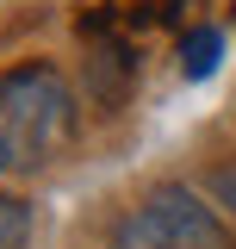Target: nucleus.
I'll return each instance as SVG.
<instances>
[{
    "label": "nucleus",
    "mask_w": 236,
    "mask_h": 249,
    "mask_svg": "<svg viewBox=\"0 0 236 249\" xmlns=\"http://www.w3.org/2000/svg\"><path fill=\"white\" fill-rule=\"evenodd\" d=\"M112 243L118 249H236V237L199 187L162 181L112 224Z\"/></svg>",
    "instance_id": "f03ea898"
},
{
    "label": "nucleus",
    "mask_w": 236,
    "mask_h": 249,
    "mask_svg": "<svg viewBox=\"0 0 236 249\" xmlns=\"http://www.w3.org/2000/svg\"><path fill=\"white\" fill-rule=\"evenodd\" d=\"M211 193L236 212V162H218V168H211Z\"/></svg>",
    "instance_id": "39448f33"
},
{
    "label": "nucleus",
    "mask_w": 236,
    "mask_h": 249,
    "mask_svg": "<svg viewBox=\"0 0 236 249\" xmlns=\"http://www.w3.org/2000/svg\"><path fill=\"white\" fill-rule=\"evenodd\" d=\"M6 168H13V162H6V150H0V175H6Z\"/></svg>",
    "instance_id": "423d86ee"
},
{
    "label": "nucleus",
    "mask_w": 236,
    "mask_h": 249,
    "mask_svg": "<svg viewBox=\"0 0 236 249\" xmlns=\"http://www.w3.org/2000/svg\"><path fill=\"white\" fill-rule=\"evenodd\" d=\"M31 237V206L19 193H0V249H25Z\"/></svg>",
    "instance_id": "20e7f679"
},
{
    "label": "nucleus",
    "mask_w": 236,
    "mask_h": 249,
    "mask_svg": "<svg viewBox=\"0 0 236 249\" xmlns=\"http://www.w3.org/2000/svg\"><path fill=\"white\" fill-rule=\"evenodd\" d=\"M218 56H224V31H193L186 44H180V69H186V81H205L211 69H218Z\"/></svg>",
    "instance_id": "7ed1b4c3"
},
{
    "label": "nucleus",
    "mask_w": 236,
    "mask_h": 249,
    "mask_svg": "<svg viewBox=\"0 0 236 249\" xmlns=\"http://www.w3.org/2000/svg\"><path fill=\"white\" fill-rule=\"evenodd\" d=\"M75 137V88L50 62H19L0 75V150L13 168L56 162Z\"/></svg>",
    "instance_id": "f257e3e1"
}]
</instances>
